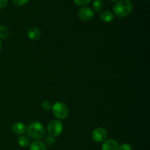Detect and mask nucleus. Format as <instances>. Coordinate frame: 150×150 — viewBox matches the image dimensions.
I'll use <instances>...</instances> for the list:
<instances>
[{
    "mask_svg": "<svg viewBox=\"0 0 150 150\" xmlns=\"http://www.w3.org/2000/svg\"><path fill=\"white\" fill-rule=\"evenodd\" d=\"M51 110L54 116L59 119H66L69 115L68 107L61 101H58L53 104Z\"/></svg>",
    "mask_w": 150,
    "mask_h": 150,
    "instance_id": "7ed1b4c3",
    "label": "nucleus"
},
{
    "mask_svg": "<svg viewBox=\"0 0 150 150\" xmlns=\"http://www.w3.org/2000/svg\"><path fill=\"white\" fill-rule=\"evenodd\" d=\"M1 47H2V42H1V41L0 40V49H1Z\"/></svg>",
    "mask_w": 150,
    "mask_h": 150,
    "instance_id": "aec40b11",
    "label": "nucleus"
},
{
    "mask_svg": "<svg viewBox=\"0 0 150 150\" xmlns=\"http://www.w3.org/2000/svg\"><path fill=\"white\" fill-rule=\"evenodd\" d=\"M29 0H12L13 3L17 6H23L26 4Z\"/></svg>",
    "mask_w": 150,
    "mask_h": 150,
    "instance_id": "a211bd4d",
    "label": "nucleus"
},
{
    "mask_svg": "<svg viewBox=\"0 0 150 150\" xmlns=\"http://www.w3.org/2000/svg\"><path fill=\"white\" fill-rule=\"evenodd\" d=\"M93 9L95 12L98 13L103 10L104 6V3L102 0H95L93 2Z\"/></svg>",
    "mask_w": 150,
    "mask_h": 150,
    "instance_id": "ddd939ff",
    "label": "nucleus"
},
{
    "mask_svg": "<svg viewBox=\"0 0 150 150\" xmlns=\"http://www.w3.org/2000/svg\"><path fill=\"white\" fill-rule=\"evenodd\" d=\"M108 136V132L103 127H98L92 132V138L95 142L101 143L105 141Z\"/></svg>",
    "mask_w": 150,
    "mask_h": 150,
    "instance_id": "39448f33",
    "label": "nucleus"
},
{
    "mask_svg": "<svg viewBox=\"0 0 150 150\" xmlns=\"http://www.w3.org/2000/svg\"><path fill=\"white\" fill-rule=\"evenodd\" d=\"M100 18L101 21L108 23L114 19V15L112 12L109 11V10H104L100 13Z\"/></svg>",
    "mask_w": 150,
    "mask_h": 150,
    "instance_id": "9d476101",
    "label": "nucleus"
},
{
    "mask_svg": "<svg viewBox=\"0 0 150 150\" xmlns=\"http://www.w3.org/2000/svg\"><path fill=\"white\" fill-rule=\"evenodd\" d=\"M73 1L76 5L80 6V7H84L90 2L91 0H73Z\"/></svg>",
    "mask_w": 150,
    "mask_h": 150,
    "instance_id": "2eb2a0df",
    "label": "nucleus"
},
{
    "mask_svg": "<svg viewBox=\"0 0 150 150\" xmlns=\"http://www.w3.org/2000/svg\"><path fill=\"white\" fill-rule=\"evenodd\" d=\"M78 15H79V17L80 18V19L84 21H89L94 18L95 12L90 7H83L79 9Z\"/></svg>",
    "mask_w": 150,
    "mask_h": 150,
    "instance_id": "423d86ee",
    "label": "nucleus"
},
{
    "mask_svg": "<svg viewBox=\"0 0 150 150\" xmlns=\"http://www.w3.org/2000/svg\"><path fill=\"white\" fill-rule=\"evenodd\" d=\"M12 129L13 132L15 134L17 135H23L25 132H26V129H27V126L22 122H16L12 126Z\"/></svg>",
    "mask_w": 150,
    "mask_h": 150,
    "instance_id": "6e6552de",
    "label": "nucleus"
},
{
    "mask_svg": "<svg viewBox=\"0 0 150 150\" xmlns=\"http://www.w3.org/2000/svg\"><path fill=\"white\" fill-rule=\"evenodd\" d=\"M29 150H46V147L42 141H35L30 144Z\"/></svg>",
    "mask_w": 150,
    "mask_h": 150,
    "instance_id": "9b49d317",
    "label": "nucleus"
},
{
    "mask_svg": "<svg viewBox=\"0 0 150 150\" xmlns=\"http://www.w3.org/2000/svg\"><path fill=\"white\" fill-rule=\"evenodd\" d=\"M7 4V0H0V9L5 7Z\"/></svg>",
    "mask_w": 150,
    "mask_h": 150,
    "instance_id": "6ab92c4d",
    "label": "nucleus"
},
{
    "mask_svg": "<svg viewBox=\"0 0 150 150\" xmlns=\"http://www.w3.org/2000/svg\"><path fill=\"white\" fill-rule=\"evenodd\" d=\"M118 150H133V148H132L130 144L125 143V144H122L120 146H119Z\"/></svg>",
    "mask_w": 150,
    "mask_h": 150,
    "instance_id": "f3484780",
    "label": "nucleus"
},
{
    "mask_svg": "<svg viewBox=\"0 0 150 150\" xmlns=\"http://www.w3.org/2000/svg\"><path fill=\"white\" fill-rule=\"evenodd\" d=\"M133 8V3L130 0H120L117 1L113 7L114 13L120 18L125 17L132 12Z\"/></svg>",
    "mask_w": 150,
    "mask_h": 150,
    "instance_id": "f257e3e1",
    "label": "nucleus"
},
{
    "mask_svg": "<svg viewBox=\"0 0 150 150\" xmlns=\"http://www.w3.org/2000/svg\"><path fill=\"white\" fill-rule=\"evenodd\" d=\"M119 144L114 139H109L103 141L102 145V150H118Z\"/></svg>",
    "mask_w": 150,
    "mask_h": 150,
    "instance_id": "0eeeda50",
    "label": "nucleus"
},
{
    "mask_svg": "<svg viewBox=\"0 0 150 150\" xmlns=\"http://www.w3.org/2000/svg\"><path fill=\"white\" fill-rule=\"evenodd\" d=\"M52 103L49 101H45L42 103V107L45 110H50L52 109Z\"/></svg>",
    "mask_w": 150,
    "mask_h": 150,
    "instance_id": "dca6fc26",
    "label": "nucleus"
},
{
    "mask_svg": "<svg viewBox=\"0 0 150 150\" xmlns=\"http://www.w3.org/2000/svg\"><path fill=\"white\" fill-rule=\"evenodd\" d=\"M9 36V30L7 26L4 25H0V38L5 39Z\"/></svg>",
    "mask_w": 150,
    "mask_h": 150,
    "instance_id": "4468645a",
    "label": "nucleus"
},
{
    "mask_svg": "<svg viewBox=\"0 0 150 150\" xmlns=\"http://www.w3.org/2000/svg\"><path fill=\"white\" fill-rule=\"evenodd\" d=\"M18 144L21 147H27L30 144V140H29V137H27L26 135H21L18 138Z\"/></svg>",
    "mask_w": 150,
    "mask_h": 150,
    "instance_id": "f8f14e48",
    "label": "nucleus"
},
{
    "mask_svg": "<svg viewBox=\"0 0 150 150\" xmlns=\"http://www.w3.org/2000/svg\"><path fill=\"white\" fill-rule=\"evenodd\" d=\"M27 35L32 41H36L39 39L41 35V32L39 28L37 26H32L27 31Z\"/></svg>",
    "mask_w": 150,
    "mask_h": 150,
    "instance_id": "1a4fd4ad",
    "label": "nucleus"
},
{
    "mask_svg": "<svg viewBox=\"0 0 150 150\" xmlns=\"http://www.w3.org/2000/svg\"><path fill=\"white\" fill-rule=\"evenodd\" d=\"M110 1H111V2H117V1H118L119 0H110Z\"/></svg>",
    "mask_w": 150,
    "mask_h": 150,
    "instance_id": "412c9836",
    "label": "nucleus"
},
{
    "mask_svg": "<svg viewBox=\"0 0 150 150\" xmlns=\"http://www.w3.org/2000/svg\"><path fill=\"white\" fill-rule=\"evenodd\" d=\"M48 132L51 136L57 137L63 130V124L59 120H52L48 124Z\"/></svg>",
    "mask_w": 150,
    "mask_h": 150,
    "instance_id": "20e7f679",
    "label": "nucleus"
},
{
    "mask_svg": "<svg viewBox=\"0 0 150 150\" xmlns=\"http://www.w3.org/2000/svg\"><path fill=\"white\" fill-rule=\"evenodd\" d=\"M28 135L35 139H41L45 134V129L43 125L38 121L31 123L26 129Z\"/></svg>",
    "mask_w": 150,
    "mask_h": 150,
    "instance_id": "f03ea898",
    "label": "nucleus"
}]
</instances>
